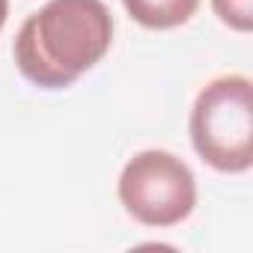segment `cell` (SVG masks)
<instances>
[{
  "label": "cell",
  "instance_id": "6da1fadb",
  "mask_svg": "<svg viewBox=\"0 0 253 253\" xmlns=\"http://www.w3.org/2000/svg\"><path fill=\"white\" fill-rule=\"evenodd\" d=\"M113 42V15L101 0H48L15 36L18 72L42 89H66Z\"/></svg>",
  "mask_w": 253,
  "mask_h": 253
},
{
  "label": "cell",
  "instance_id": "7a4b0ae2",
  "mask_svg": "<svg viewBox=\"0 0 253 253\" xmlns=\"http://www.w3.org/2000/svg\"><path fill=\"white\" fill-rule=\"evenodd\" d=\"M197 155L220 173H247L253 164V86L244 75L209 81L191 110Z\"/></svg>",
  "mask_w": 253,
  "mask_h": 253
},
{
  "label": "cell",
  "instance_id": "3957f363",
  "mask_svg": "<svg viewBox=\"0 0 253 253\" xmlns=\"http://www.w3.org/2000/svg\"><path fill=\"white\" fill-rule=\"evenodd\" d=\"M119 203L143 226H176L197 206L191 167L164 149L137 152L119 173Z\"/></svg>",
  "mask_w": 253,
  "mask_h": 253
},
{
  "label": "cell",
  "instance_id": "277c9868",
  "mask_svg": "<svg viewBox=\"0 0 253 253\" xmlns=\"http://www.w3.org/2000/svg\"><path fill=\"white\" fill-rule=\"evenodd\" d=\"M125 12L149 30H173L194 18L200 0H122Z\"/></svg>",
  "mask_w": 253,
  "mask_h": 253
},
{
  "label": "cell",
  "instance_id": "5b68a950",
  "mask_svg": "<svg viewBox=\"0 0 253 253\" xmlns=\"http://www.w3.org/2000/svg\"><path fill=\"white\" fill-rule=\"evenodd\" d=\"M211 9L226 27L238 33L253 30V0H211Z\"/></svg>",
  "mask_w": 253,
  "mask_h": 253
},
{
  "label": "cell",
  "instance_id": "8992f818",
  "mask_svg": "<svg viewBox=\"0 0 253 253\" xmlns=\"http://www.w3.org/2000/svg\"><path fill=\"white\" fill-rule=\"evenodd\" d=\"M6 15H9V0H0V30L6 24Z\"/></svg>",
  "mask_w": 253,
  "mask_h": 253
}]
</instances>
